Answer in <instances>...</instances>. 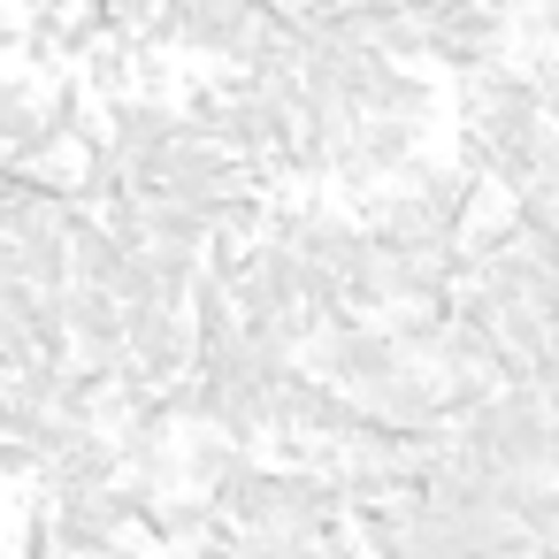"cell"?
I'll list each match as a JSON object with an SVG mask.
<instances>
[{"label":"cell","instance_id":"cell-16","mask_svg":"<svg viewBox=\"0 0 559 559\" xmlns=\"http://www.w3.org/2000/svg\"><path fill=\"white\" fill-rule=\"evenodd\" d=\"M0 322H9V314H0Z\"/></svg>","mask_w":559,"mask_h":559},{"label":"cell","instance_id":"cell-1","mask_svg":"<svg viewBox=\"0 0 559 559\" xmlns=\"http://www.w3.org/2000/svg\"><path fill=\"white\" fill-rule=\"evenodd\" d=\"M460 123L483 131L490 154H536V139L551 131L544 108H536V93H528V78L513 62H490V70L460 78Z\"/></svg>","mask_w":559,"mask_h":559},{"label":"cell","instance_id":"cell-9","mask_svg":"<svg viewBox=\"0 0 559 559\" xmlns=\"http://www.w3.org/2000/svg\"><path fill=\"white\" fill-rule=\"evenodd\" d=\"M246 460H253V452H238L223 429H185V437H177V467H185V490H192V498H207V490H215L223 475H238Z\"/></svg>","mask_w":559,"mask_h":559},{"label":"cell","instance_id":"cell-5","mask_svg":"<svg viewBox=\"0 0 559 559\" xmlns=\"http://www.w3.org/2000/svg\"><path fill=\"white\" fill-rule=\"evenodd\" d=\"M177 139H185V108H177V100L123 93V100L100 108V146H116L123 162H162Z\"/></svg>","mask_w":559,"mask_h":559},{"label":"cell","instance_id":"cell-14","mask_svg":"<svg viewBox=\"0 0 559 559\" xmlns=\"http://www.w3.org/2000/svg\"><path fill=\"white\" fill-rule=\"evenodd\" d=\"M9 47H24V24H16L9 0H0V55H9Z\"/></svg>","mask_w":559,"mask_h":559},{"label":"cell","instance_id":"cell-15","mask_svg":"<svg viewBox=\"0 0 559 559\" xmlns=\"http://www.w3.org/2000/svg\"><path fill=\"white\" fill-rule=\"evenodd\" d=\"M108 559H154V551H146V544H139V536H131V544H116V551H108Z\"/></svg>","mask_w":559,"mask_h":559},{"label":"cell","instance_id":"cell-12","mask_svg":"<svg viewBox=\"0 0 559 559\" xmlns=\"http://www.w3.org/2000/svg\"><path fill=\"white\" fill-rule=\"evenodd\" d=\"M177 108H185V131H192V139H207V146L230 154V93H223V85H192Z\"/></svg>","mask_w":559,"mask_h":559},{"label":"cell","instance_id":"cell-7","mask_svg":"<svg viewBox=\"0 0 559 559\" xmlns=\"http://www.w3.org/2000/svg\"><path fill=\"white\" fill-rule=\"evenodd\" d=\"M62 246H70V276H78V284H93V292H116V284H123L131 246H116V230H108L93 207H78V215H70Z\"/></svg>","mask_w":559,"mask_h":559},{"label":"cell","instance_id":"cell-11","mask_svg":"<svg viewBox=\"0 0 559 559\" xmlns=\"http://www.w3.org/2000/svg\"><path fill=\"white\" fill-rule=\"evenodd\" d=\"M78 85L93 93V108H108V100H123L131 85H139V47L131 39H100L85 62H78Z\"/></svg>","mask_w":559,"mask_h":559},{"label":"cell","instance_id":"cell-2","mask_svg":"<svg viewBox=\"0 0 559 559\" xmlns=\"http://www.w3.org/2000/svg\"><path fill=\"white\" fill-rule=\"evenodd\" d=\"M299 368L314 376V383H330V391H368V383H383V376H399L406 368V353L391 345V330L383 322H360V314H345V322H322L314 330V345L299 353Z\"/></svg>","mask_w":559,"mask_h":559},{"label":"cell","instance_id":"cell-3","mask_svg":"<svg viewBox=\"0 0 559 559\" xmlns=\"http://www.w3.org/2000/svg\"><path fill=\"white\" fill-rule=\"evenodd\" d=\"M123 345H131V368H139L154 391H169V383L192 376V322H185V307H169V299L123 307Z\"/></svg>","mask_w":559,"mask_h":559},{"label":"cell","instance_id":"cell-4","mask_svg":"<svg viewBox=\"0 0 559 559\" xmlns=\"http://www.w3.org/2000/svg\"><path fill=\"white\" fill-rule=\"evenodd\" d=\"M506 47H513V24L475 9V0H452V9L429 24V62L452 70V78H475L490 62H506Z\"/></svg>","mask_w":559,"mask_h":559},{"label":"cell","instance_id":"cell-10","mask_svg":"<svg viewBox=\"0 0 559 559\" xmlns=\"http://www.w3.org/2000/svg\"><path fill=\"white\" fill-rule=\"evenodd\" d=\"M368 116H391V123H414V131H429L437 123V85L421 78V70H383V85H376V100H368Z\"/></svg>","mask_w":559,"mask_h":559},{"label":"cell","instance_id":"cell-8","mask_svg":"<svg viewBox=\"0 0 559 559\" xmlns=\"http://www.w3.org/2000/svg\"><path fill=\"white\" fill-rule=\"evenodd\" d=\"M55 299H62V330H70V353H108V345H123V307H116V292L70 284V292H55Z\"/></svg>","mask_w":559,"mask_h":559},{"label":"cell","instance_id":"cell-6","mask_svg":"<svg viewBox=\"0 0 559 559\" xmlns=\"http://www.w3.org/2000/svg\"><path fill=\"white\" fill-rule=\"evenodd\" d=\"M207 506H215L230 528H276V513H284V467H276V460H246L238 475H223V483L207 490Z\"/></svg>","mask_w":559,"mask_h":559},{"label":"cell","instance_id":"cell-13","mask_svg":"<svg viewBox=\"0 0 559 559\" xmlns=\"http://www.w3.org/2000/svg\"><path fill=\"white\" fill-rule=\"evenodd\" d=\"M521 78H528V93H536V108H544V123L559 131V47H536V55L521 62Z\"/></svg>","mask_w":559,"mask_h":559}]
</instances>
